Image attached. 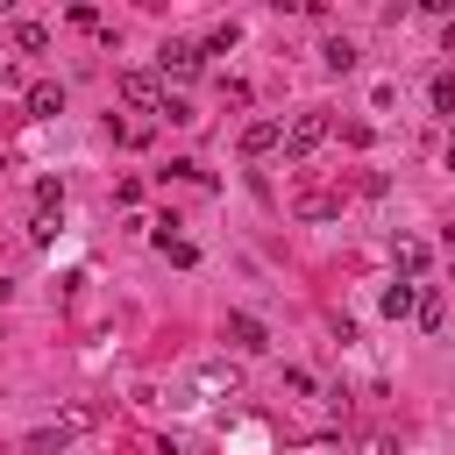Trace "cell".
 <instances>
[{"label": "cell", "mask_w": 455, "mask_h": 455, "mask_svg": "<svg viewBox=\"0 0 455 455\" xmlns=\"http://www.w3.org/2000/svg\"><path fill=\"white\" fill-rule=\"evenodd\" d=\"M327 128H334V121H327L320 107H306V114H291V128H284V156H291V164H306V156H313V149L327 142Z\"/></svg>", "instance_id": "cell-1"}, {"label": "cell", "mask_w": 455, "mask_h": 455, "mask_svg": "<svg viewBox=\"0 0 455 455\" xmlns=\"http://www.w3.org/2000/svg\"><path fill=\"white\" fill-rule=\"evenodd\" d=\"M85 427H92V412L78 405V412H64L57 427H36V434H28V455H57V448H64L71 434H85Z\"/></svg>", "instance_id": "cell-2"}, {"label": "cell", "mask_w": 455, "mask_h": 455, "mask_svg": "<svg viewBox=\"0 0 455 455\" xmlns=\"http://www.w3.org/2000/svg\"><path fill=\"white\" fill-rule=\"evenodd\" d=\"M199 57H206L199 43H164L156 50V78H199Z\"/></svg>", "instance_id": "cell-3"}, {"label": "cell", "mask_w": 455, "mask_h": 455, "mask_svg": "<svg viewBox=\"0 0 455 455\" xmlns=\"http://www.w3.org/2000/svg\"><path fill=\"white\" fill-rule=\"evenodd\" d=\"M121 100L156 114V107H164V78H156V71H121Z\"/></svg>", "instance_id": "cell-4"}, {"label": "cell", "mask_w": 455, "mask_h": 455, "mask_svg": "<svg viewBox=\"0 0 455 455\" xmlns=\"http://www.w3.org/2000/svg\"><path fill=\"white\" fill-rule=\"evenodd\" d=\"M228 341H235L242 355H263V348H270V334H263L256 313H228Z\"/></svg>", "instance_id": "cell-5"}, {"label": "cell", "mask_w": 455, "mask_h": 455, "mask_svg": "<svg viewBox=\"0 0 455 455\" xmlns=\"http://www.w3.org/2000/svg\"><path fill=\"white\" fill-rule=\"evenodd\" d=\"M277 142H284V128H277V121H249V128H242V156H270Z\"/></svg>", "instance_id": "cell-6"}, {"label": "cell", "mask_w": 455, "mask_h": 455, "mask_svg": "<svg viewBox=\"0 0 455 455\" xmlns=\"http://www.w3.org/2000/svg\"><path fill=\"white\" fill-rule=\"evenodd\" d=\"M28 114H36V121H57V114H64V85H50V78L28 85Z\"/></svg>", "instance_id": "cell-7"}, {"label": "cell", "mask_w": 455, "mask_h": 455, "mask_svg": "<svg viewBox=\"0 0 455 455\" xmlns=\"http://www.w3.org/2000/svg\"><path fill=\"white\" fill-rule=\"evenodd\" d=\"M320 64H327V71H355V43H348V36H327Z\"/></svg>", "instance_id": "cell-8"}, {"label": "cell", "mask_w": 455, "mask_h": 455, "mask_svg": "<svg viewBox=\"0 0 455 455\" xmlns=\"http://www.w3.org/2000/svg\"><path fill=\"white\" fill-rule=\"evenodd\" d=\"M57 213H64V185L43 178V185H36V220H57Z\"/></svg>", "instance_id": "cell-9"}, {"label": "cell", "mask_w": 455, "mask_h": 455, "mask_svg": "<svg viewBox=\"0 0 455 455\" xmlns=\"http://www.w3.org/2000/svg\"><path fill=\"white\" fill-rule=\"evenodd\" d=\"M377 306H384L391 320H405V313L419 306V291H412V284H384V299H377Z\"/></svg>", "instance_id": "cell-10"}, {"label": "cell", "mask_w": 455, "mask_h": 455, "mask_svg": "<svg viewBox=\"0 0 455 455\" xmlns=\"http://www.w3.org/2000/svg\"><path fill=\"white\" fill-rule=\"evenodd\" d=\"M14 50L43 57V50H50V28H43V21H21V28H14Z\"/></svg>", "instance_id": "cell-11"}, {"label": "cell", "mask_w": 455, "mask_h": 455, "mask_svg": "<svg viewBox=\"0 0 455 455\" xmlns=\"http://www.w3.org/2000/svg\"><path fill=\"white\" fill-rule=\"evenodd\" d=\"M299 213H306V220H334V213H341V199H334V192H306V199H299Z\"/></svg>", "instance_id": "cell-12"}, {"label": "cell", "mask_w": 455, "mask_h": 455, "mask_svg": "<svg viewBox=\"0 0 455 455\" xmlns=\"http://www.w3.org/2000/svg\"><path fill=\"white\" fill-rule=\"evenodd\" d=\"M419 270H427V242L405 235V242H398V277H419Z\"/></svg>", "instance_id": "cell-13"}, {"label": "cell", "mask_w": 455, "mask_h": 455, "mask_svg": "<svg viewBox=\"0 0 455 455\" xmlns=\"http://www.w3.org/2000/svg\"><path fill=\"white\" fill-rule=\"evenodd\" d=\"M156 114H164L171 128H192V121H199V114H192V100H178V92H164V107H156Z\"/></svg>", "instance_id": "cell-14"}, {"label": "cell", "mask_w": 455, "mask_h": 455, "mask_svg": "<svg viewBox=\"0 0 455 455\" xmlns=\"http://www.w3.org/2000/svg\"><path fill=\"white\" fill-rule=\"evenodd\" d=\"M412 313H419V327L434 334V327H441V291H419V306H412Z\"/></svg>", "instance_id": "cell-15"}, {"label": "cell", "mask_w": 455, "mask_h": 455, "mask_svg": "<svg viewBox=\"0 0 455 455\" xmlns=\"http://www.w3.org/2000/svg\"><path fill=\"white\" fill-rule=\"evenodd\" d=\"M427 92H434V107H441V114H455V78H448V71H441Z\"/></svg>", "instance_id": "cell-16"}, {"label": "cell", "mask_w": 455, "mask_h": 455, "mask_svg": "<svg viewBox=\"0 0 455 455\" xmlns=\"http://www.w3.org/2000/svg\"><path fill=\"white\" fill-rule=\"evenodd\" d=\"M235 36H242V28H235V21H220V28H206V50H235Z\"/></svg>", "instance_id": "cell-17"}, {"label": "cell", "mask_w": 455, "mask_h": 455, "mask_svg": "<svg viewBox=\"0 0 455 455\" xmlns=\"http://www.w3.org/2000/svg\"><path fill=\"white\" fill-rule=\"evenodd\" d=\"M441 36H448V50H455V14H448V28H441Z\"/></svg>", "instance_id": "cell-18"}]
</instances>
